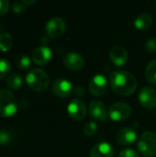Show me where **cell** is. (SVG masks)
<instances>
[{
    "instance_id": "6da1fadb",
    "label": "cell",
    "mask_w": 156,
    "mask_h": 157,
    "mask_svg": "<svg viewBox=\"0 0 156 157\" xmlns=\"http://www.w3.org/2000/svg\"><path fill=\"white\" fill-rule=\"evenodd\" d=\"M109 82L112 89L119 95L129 97L137 88L138 83L135 76L128 71L118 70L110 75Z\"/></svg>"
},
{
    "instance_id": "7a4b0ae2",
    "label": "cell",
    "mask_w": 156,
    "mask_h": 157,
    "mask_svg": "<svg viewBox=\"0 0 156 157\" xmlns=\"http://www.w3.org/2000/svg\"><path fill=\"white\" fill-rule=\"evenodd\" d=\"M26 82L33 91L43 92L50 85V78L47 73L42 69L34 68L27 74Z\"/></svg>"
},
{
    "instance_id": "3957f363",
    "label": "cell",
    "mask_w": 156,
    "mask_h": 157,
    "mask_svg": "<svg viewBox=\"0 0 156 157\" xmlns=\"http://www.w3.org/2000/svg\"><path fill=\"white\" fill-rule=\"evenodd\" d=\"M17 110V102L13 93L7 89L0 90V117L10 118Z\"/></svg>"
},
{
    "instance_id": "277c9868",
    "label": "cell",
    "mask_w": 156,
    "mask_h": 157,
    "mask_svg": "<svg viewBox=\"0 0 156 157\" xmlns=\"http://www.w3.org/2000/svg\"><path fill=\"white\" fill-rule=\"evenodd\" d=\"M137 147L142 155L149 157L156 153V134L153 132H143L137 143Z\"/></svg>"
},
{
    "instance_id": "5b68a950",
    "label": "cell",
    "mask_w": 156,
    "mask_h": 157,
    "mask_svg": "<svg viewBox=\"0 0 156 157\" xmlns=\"http://www.w3.org/2000/svg\"><path fill=\"white\" fill-rule=\"evenodd\" d=\"M109 118L114 121H122L127 120L131 114V108L129 104L125 102H116L113 103L108 110Z\"/></svg>"
},
{
    "instance_id": "8992f818",
    "label": "cell",
    "mask_w": 156,
    "mask_h": 157,
    "mask_svg": "<svg viewBox=\"0 0 156 157\" xmlns=\"http://www.w3.org/2000/svg\"><path fill=\"white\" fill-rule=\"evenodd\" d=\"M45 30L47 35L52 39H58L63 35L66 30V23L65 21L59 17L51 18L45 27Z\"/></svg>"
},
{
    "instance_id": "52a82bcc",
    "label": "cell",
    "mask_w": 156,
    "mask_h": 157,
    "mask_svg": "<svg viewBox=\"0 0 156 157\" xmlns=\"http://www.w3.org/2000/svg\"><path fill=\"white\" fill-rule=\"evenodd\" d=\"M89 92L94 97H101L103 96L108 87V82L105 75L101 74H97L93 76V78L89 82Z\"/></svg>"
},
{
    "instance_id": "ba28073f",
    "label": "cell",
    "mask_w": 156,
    "mask_h": 157,
    "mask_svg": "<svg viewBox=\"0 0 156 157\" xmlns=\"http://www.w3.org/2000/svg\"><path fill=\"white\" fill-rule=\"evenodd\" d=\"M67 112L73 120L82 121L86 116L87 109L84 101L78 98H74L69 103L67 107Z\"/></svg>"
},
{
    "instance_id": "9c48e42d",
    "label": "cell",
    "mask_w": 156,
    "mask_h": 157,
    "mask_svg": "<svg viewBox=\"0 0 156 157\" xmlns=\"http://www.w3.org/2000/svg\"><path fill=\"white\" fill-rule=\"evenodd\" d=\"M140 104L146 109H153L156 107V90L151 86H144L139 93Z\"/></svg>"
},
{
    "instance_id": "30bf717a",
    "label": "cell",
    "mask_w": 156,
    "mask_h": 157,
    "mask_svg": "<svg viewBox=\"0 0 156 157\" xmlns=\"http://www.w3.org/2000/svg\"><path fill=\"white\" fill-rule=\"evenodd\" d=\"M73 85L69 80L59 78L56 79L52 85L53 93L59 98H67L73 93Z\"/></svg>"
},
{
    "instance_id": "8fae6325",
    "label": "cell",
    "mask_w": 156,
    "mask_h": 157,
    "mask_svg": "<svg viewBox=\"0 0 156 157\" xmlns=\"http://www.w3.org/2000/svg\"><path fill=\"white\" fill-rule=\"evenodd\" d=\"M51 50L47 46H40L32 52V61L38 65H45L51 59Z\"/></svg>"
},
{
    "instance_id": "7c38bea8",
    "label": "cell",
    "mask_w": 156,
    "mask_h": 157,
    "mask_svg": "<svg viewBox=\"0 0 156 157\" xmlns=\"http://www.w3.org/2000/svg\"><path fill=\"white\" fill-rule=\"evenodd\" d=\"M109 58L110 61L116 66H122L128 61L129 58L128 51L120 45H116L111 48L109 52Z\"/></svg>"
},
{
    "instance_id": "4fadbf2b",
    "label": "cell",
    "mask_w": 156,
    "mask_h": 157,
    "mask_svg": "<svg viewBox=\"0 0 156 157\" xmlns=\"http://www.w3.org/2000/svg\"><path fill=\"white\" fill-rule=\"evenodd\" d=\"M63 64L70 70L77 71L84 66V58L82 55L75 52H70L64 56Z\"/></svg>"
},
{
    "instance_id": "5bb4252c",
    "label": "cell",
    "mask_w": 156,
    "mask_h": 157,
    "mask_svg": "<svg viewBox=\"0 0 156 157\" xmlns=\"http://www.w3.org/2000/svg\"><path fill=\"white\" fill-rule=\"evenodd\" d=\"M114 155V148L113 146L107 142H100L96 144L91 151V157H113Z\"/></svg>"
},
{
    "instance_id": "9a60e30c",
    "label": "cell",
    "mask_w": 156,
    "mask_h": 157,
    "mask_svg": "<svg viewBox=\"0 0 156 157\" xmlns=\"http://www.w3.org/2000/svg\"><path fill=\"white\" fill-rule=\"evenodd\" d=\"M137 139V134L134 129L131 127H125L120 129L117 133V141L122 146L132 144Z\"/></svg>"
},
{
    "instance_id": "2e32d148",
    "label": "cell",
    "mask_w": 156,
    "mask_h": 157,
    "mask_svg": "<svg viewBox=\"0 0 156 157\" xmlns=\"http://www.w3.org/2000/svg\"><path fill=\"white\" fill-rule=\"evenodd\" d=\"M89 112H90L92 118L98 121H105L108 116V113L104 103L99 100H93L90 103Z\"/></svg>"
},
{
    "instance_id": "e0dca14e",
    "label": "cell",
    "mask_w": 156,
    "mask_h": 157,
    "mask_svg": "<svg viewBox=\"0 0 156 157\" xmlns=\"http://www.w3.org/2000/svg\"><path fill=\"white\" fill-rule=\"evenodd\" d=\"M154 22V18L149 13H142L140 14L134 20V27L139 30H146L148 29Z\"/></svg>"
},
{
    "instance_id": "ac0fdd59",
    "label": "cell",
    "mask_w": 156,
    "mask_h": 157,
    "mask_svg": "<svg viewBox=\"0 0 156 157\" xmlns=\"http://www.w3.org/2000/svg\"><path fill=\"white\" fill-rule=\"evenodd\" d=\"M145 78L150 84L156 85V60L147 64L145 68Z\"/></svg>"
},
{
    "instance_id": "d6986e66",
    "label": "cell",
    "mask_w": 156,
    "mask_h": 157,
    "mask_svg": "<svg viewBox=\"0 0 156 157\" xmlns=\"http://www.w3.org/2000/svg\"><path fill=\"white\" fill-rule=\"evenodd\" d=\"M13 44V38L9 33L3 32L0 34V51L7 52Z\"/></svg>"
},
{
    "instance_id": "ffe728a7",
    "label": "cell",
    "mask_w": 156,
    "mask_h": 157,
    "mask_svg": "<svg viewBox=\"0 0 156 157\" xmlns=\"http://www.w3.org/2000/svg\"><path fill=\"white\" fill-rule=\"evenodd\" d=\"M7 86L12 90H17L22 85V78L17 74H10L6 79Z\"/></svg>"
},
{
    "instance_id": "44dd1931",
    "label": "cell",
    "mask_w": 156,
    "mask_h": 157,
    "mask_svg": "<svg viewBox=\"0 0 156 157\" xmlns=\"http://www.w3.org/2000/svg\"><path fill=\"white\" fill-rule=\"evenodd\" d=\"M11 72V64L4 58H0V79L8 77Z\"/></svg>"
},
{
    "instance_id": "7402d4cb",
    "label": "cell",
    "mask_w": 156,
    "mask_h": 157,
    "mask_svg": "<svg viewBox=\"0 0 156 157\" xmlns=\"http://www.w3.org/2000/svg\"><path fill=\"white\" fill-rule=\"evenodd\" d=\"M97 131V125L96 122L94 121H90L88 123H86L84 127V134L86 136H93Z\"/></svg>"
},
{
    "instance_id": "603a6c76",
    "label": "cell",
    "mask_w": 156,
    "mask_h": 157,
    "mask_svg": "<svg viewBox=\"0 0 156 157\" xmlns=\"http://www.w3.org/2000/svg\"><path fill=\"white\" fill-rule=\"evenodd\" d=\"M12 140V134L5 130L0 131V145H6Z\"/></svg>"
},
{
    "instance_id": "cb8c5ba5",
    "label": "cell",
    "mask_w": 156,
    "mask_h": 157,
    "mask_svg": "<svg viewBox=\"0 0 156 157\" xmlns=\"http://www.w3.org/2000/svg\"><path fill=\"white\" fill-rule=\"evenodd\" d=\"M17 64L18 68H20V69H27V68L30 67V65H31V60H30L29 57H28L26 55H23V56H21L18 59Z\"/></svg>"
},
{
    "instance_id": "d4e9b609",
    "label": "cell",
    "mask_w": 156,
    "mask_h": 157,
    "mask_svg": "<svg viewBox=\"0 0 156 157\" xmlns=\"http://www.w3.org/2000/svg\"><path fill=\"white\" fill-rule=\"evenodd\" d=\"M145 50L149 53L156 52V37L149 39L145 43Z\"/></svg>"
},
{
    "instance_id": "484cf974",
    "label": "cell",
    "mask_w": 156,
    "mask_h": 157,
    "mask_svg": "<svg viewBox=\"0 0 156 157\" xmlns=\"http://www.w3.org/2000/svg\"><path fill=\"white\" fill-rule=\"evenodd\" d=\"M119 157H140L138 153L133 150V149H131V148H126V149H123Z\"/></svg>"
},
{
    "instance_id": "4316f807",
    "label": "cell",
    "mask_w": 156,
    "mask_h": 157,
    "mask_svg": "<svg viewBox=\"0 0 156 157\" xmlns=\"http://www.w3.org/2000/svg\"><path fill=\"white\" fill-rule=\"evenodd\" d=\"M25 8H26V5H25L22 1H21V2L16 1V2H14V3L12 4V9H13V11H14L15 13H17V14L21 13L22 11L25 10Z\"/></svg>"
},
{
    "instance_id": "83f0119b",
    "label": "cell",
    "mask_w": 156,
    "mask_h": 157,
    "mask_svg": "<svg viewBox=\"0 0 156 157\" xmlns=\"http://www.w3.org/2000/svg\"><path fill=\"white\" fill-rule=\"evenodd\" d=\"M9 9V1L0 0V16H4Z\"/></svg>"
},
{
    "instance_id": "f1b7e54d",
    "label": "cell",
    "mask_w": 156,
    "mask_h": 157,
    "mask_svg": "<svg viewBox=\"0 0 156 157\" xmlns=\"http://www.w3.org/2000/svg\"><path fill=\"white\" fill-rule=\"evenodd\" d=\"M22 2H23V3H24L25 5H27V6H28V5H32V4H34V3H35L36 1H35V0H31V1H27V0H22Z\"/></svg>"
}]
</instances>
